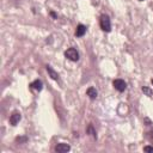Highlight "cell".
Here are the masks:
<instances>
[{
  "label": "cell",
  "mask_w": 153,
  "mask_h": 153,
  "mask_svg": "<svg viewBox=\"0 0 153 153\" xmlns=\"http://www.w3.org/2000/svg\"><path fill=\"white\" fill-rule=\"evenodd\" d=\"M50 15H51V17H54V18H56V15H55L54 12H50Z\"/></svg>",
  "instance_id": "9a60e30c"
},
{
  "label": "cell",
  "mask_w": 153,
  "mask_h": 153,
  "mask_svg": "<svg viewBox=\"0 0 153 153\" xmlns=\"http://www.w3.org/2000/svg\"><path fill=\"white\" fill-rule=\"evenodd\" d=\"M88 132H89V133H90V134H91V135H92V136L96 139V132L93 130V127H92L91 124L89 126V128H88Z\"/></svg>",
  "instance_id": "8fae6325"
},
{
  "label": "cell",
  "mask_w": 153,
  "mask_h": 153,
  "mask_svg": "<svg viewBox=\"0 0 153 153\" xmlns=\"http://www.w3.org/2000/svg\"><path fill=\"white\" fill-rule=\"evenodd\" d=\"M47 72H48V74H49V76H50L51 79H54V80H57V79H59L57 72H55L51 66H47Z\"/></svg>",
  "instance_id": "ba28073f"
},
{
  "label": "cell",
  "mask_w": 153,
  "mask_h": 153,
  "mask_svg": "<svg viewBox=\"0 0 153 153\" xmlns=\"http://www.w3.org/2000/svg\"><path fill=\"white\" fill-rule=\"evenodd\" d=\"M86 32V26L83 25V24H79L78 26H76V30H75V36L76 37H83Z\"/></svg>",
  "instance_id": "8992f818"
},
{
  "label": "cell",
  "mask_w": 153,
  "mask_h": 153,
  "mask_svg": "<svg viewBox=\"0 0 153 153\" xmlns=\"http://www.w3.org/2000/svg\"><path fill=\"white\" fill-rule=\"evenodd\" d=\"M21 118H22V116H21V114L19 113H13L11 116H10V123L12 124V126H16L19 121H21Z\"/></svg>",
  "instance_id": "5b68a950"
},
{
  "label": "cell",
  "mask_w": 153,
  "mask_h": 153,
  "mask_svg": "<svg viewBox=\"0 0 153 153\" xmlns=\"http://www.w3.org/2000/svg\"><path fill=\"white\" fill-rule=\"evenodd\" d=\"M148 136H149V138L153 140V132H149V133H148Z\"/></svg>",
  "instance_id": "5bb4252c"
},
{
  "label": "cell",
  "mask_w": 153,
  "mask_h": 153,
  "mask_svg": "<svg viewBox=\"0 0 153 153\" xmlns=\"http://www.w3.org/2000/svg\"><path fill=\"white\" fill-rule=\"evenodd\" d=\"M142 92H143L146 96H148V97H152V96H153V91H152L149 88H147V86H143V88H142Z\"/></svg>",
  "instance_id": "30bf717a"
},
{
  "label": "cell",
  "mask_w": 153,
  "mask_h": 153,
  "mask_svg": "<svg viewBox=\"0 0 153 153\" xmlns=\"http://www.w3.org/2000/svg\"><path fill=\"white\" fill-rule=\"evenodd\" d=\"M113 85H114V88H115L117 91H120V92H123V91L127 89V84H126V82L122 80V79H115L114 83H113Z\"/></svg>",
  "instance_id": "3957f363"
},
{
  "label": "cell",
  "mask_w": 153,
  "mask_h": 153,
  "mask_svg": "<svg viewBox=\"0 0 153 153\" xmlns=\"http://www.w3.org/2000/svg\"><path fill=\"white\" fill-rule=\"evenodd\" d=\"M65 56L71 61H78L79 60V53L76 51V49H74V48H68L65 51Z\"/></svg>",
  "instance_id": "7a4b0ae2"
},
{
  "label": "cell",
  "mask_w": 153,
  "mask_h": 153,
  "mask_svg": "<svg viewBox=\"0 0 153 153\" xmlns=\"http://www.w3.org/2000/svg\"><path fill=\"white\" fill-rule=\"evenodd\" d=\"M17 141H26V138H17Z\"/></svg>",
  "instance_id": "4fadbf2b"
},
{
  "label": "cell",
  "mask_w": 153,
  "mask_h": 153,
  "mask_svg": "<svg viewBox=\"0 0 153 153\" xmlns=\"http://www.w3.org/2000/svg\"><path fill=\"white\" fill-rule=\"evenodd\" d=\"M99 25H101V29L105 32H110L111 31V23H110V18L107 16V15H103L99 19Z\"/></svg>",
  "instance_id": "6da1fadb"
},
{
  "label": "cell",
  "mask_w": 153,
  "mask_h": 153,
  "mask_svg": "<svg viewBox=\"0 0 153 153\" xmlns=\"http://www.w3.org/2000/svg\"><path fill=\"white\" fill-rule=\"evenodd\" d=\"M143 151H145V152H151V153H153V146H145V147H143Z\"/></svg>",
  "instance_id": "7c38bea8"
},
{
  "label": "cell",
  "mask_w": 153,
  "mask_h": 153,
  "mask_svg": "<svg viewBox=\"0 0 153 153\" xmlns=\"http://www.w3.org/2000/svg\"><path fill=\"white\" fill-rule=\"evenodd\" d=\"M151 83H152V85H153V79H152V80H151Z\"/></svg>",
  "instance_id": "2e32d148"
},
{
  "label": "cell",
  "mask_w": 153,
  "mask_h": 153,
  "mask_svg": "<svg viewBox=\"0 0 153 153\" xmlns=\"http://www.w3.org/2000/svg\"><path fill=\"white\" fill-rule=\"evenodd\" d=\"M86 95L91 98V99H96L97 98V90L95 89V88H89L88 90H86Z\"/></svg>",
  "instance_id": "9c48e42d"
},
{
  "label": "cell",
  "mask_w": 153,
  "mask_h": 153,
  "mask_svg": "<svg viewBox=\"0 0 153 153\" xmlns=\"http://www.w3.org/2000/svg\"><path fill=\"white\" fill-rule=\"evenodd\" d=\"M30 86H31V89H34V90L41 91V90H42V88H43V83H42V80L36 79V80H34V82L30 84Z\"/></svg>",
  "instance_id": "52a82bcc"
},
{
  "label": "cell",
  "mask_w": 153,
  "mask_h": 153,
  "mask_svg": "<svg viewBox=\"0 0 153 153\" xmlns=\"http://www.w3.org/2000/svg\"><path fill=\"white\" fill-rule=\"evenodd\" d=\"M69 149H71V147H69V145H67V143H57L56 147H55V151H56L57 153H66V152H68Z\"/></svg>",
  "instance_id": "277c9868"
},
{
  "label": "cell",
  "mask_w": 153,
  "mask_h": 153,
  "mask_svg": "<svg viewBox=\"0 0 153 153\" xmlns=\"http://www.w3.org/2000/svg\"><path fill=\"white\" fill-rule=\"evenodd\" d=\"M140 1H142V0H140Z\"/></svg>",
  "instance_id": "e0dca14e"
}]
</instances>
